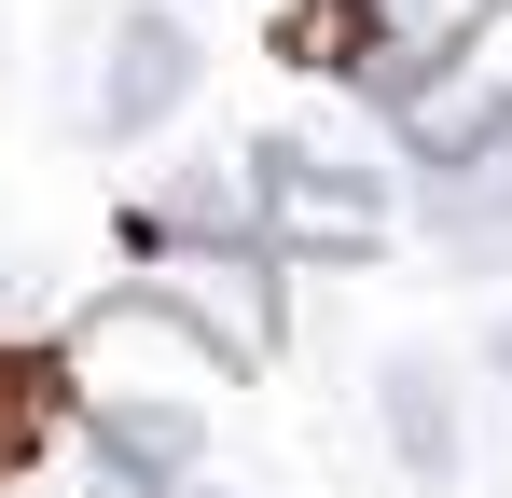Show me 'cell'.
<instances>
[{
    "label": "cell",
    "mask_w": 512,
    "mask_h": 498,
    "mask_svg": "<svg viewBox=\"0 0 512 498\" xmlns=\"http://www.w3.org/2000/svg\"><path fill=\"white\" fill-rule=\"evenodd\" d=\"M429 236L443 249H499L512 236V139H485V153H457L429 180Z\"/></svg>",
    "instance_id": "obj_8"
},
{
    "label": "cell",
    "mask_w": 512,
    "mask_h": 498,
    "mask_svg": "<svg viewBox=\"0 0 512 498\" xmlns=\"http://www.w3.org/2000/svg\"><path fill=\"white\" fill-rule=\"evenodd\" d=\"M194 70H208V56H194V28H180L167 0H125V14L84 28V70H70L84 97H70V125H84V139H153L180 97H194Z\"/></svg>",
    "instance_id": "obj_2"
},
{
    "label": "cell",
    "mask_w": 512,
    "mask_h": 498,
    "mask_svg": "<svg viewBox=\"0 0 512 498\" xmlns=\"http://www.w3.org/2000/svg\"><path fill=\"white\" fill-rule=\"evenodd\" d=\"M388 125H402V153H429V166L512 139V0H485V14H471V28L388 97Z\"/></svg>",
    "instance_id": "obj_3"
},
{
    "label": "cell",
    "mask_w": 512,
    "mask_h": 498,
    "mask_svg": "<svg viewBox=\"0 0 512 498\" xmlns=\"http://www.w3.org/2000/svg\"><path fill=\"white\" fill-rule=\"evenodd\" d=\"M277 56L319 83H360V56H374V0H291L277 14Z\"/></svg>",
    "instance_id": "obj_9"
},
{
    "label": "cell",
    "mask_w": 512,
    "mask_h": 498,
    "mask_svg": "<svg viewBox=\"0 0 512 498\" xmlns=\"http://www.w3.org/2000/svg\"><path fill=\"white\" fill-rule=\"evenodd\" d=\"M167 498H222V485H167Z\"/></svg>",
    "instance_id": "obj_11"
},
{
    "label": "cell",
    "mask_w": 512,
    "mask_h": 498,
    "mask_svg": "<svg viewBox=\"0 0 512 498\" xmlns=\"http://www.w3.org/2000/svg\"><path fill=\"white\" fill-rule=\"evenodd\" d=\"M84 429H97V457L139 471V485H180L208 457V415L180 402V388H84Z\"/></svg>",
    "instance_id": "obj_4"
},
{
    "label": "cell",
    "mask_w": 512,
    "mask_h": 498,
    "mask_svg": "<svg viewBox=\"0 0 512 498\" xmlns=\"http://www.w3.org/2000/svg\"><path fill=\"white\" fill-rule=\"evenodd\" d=\"M70 415H84V388H70V346H0V485H14V471H42Z\"/></svg>",
    "instance_id": "obj_6"
},
{
    "label": "cell",
    "mask_w": 512,
    "mask_h": 498,
    "mask_svg": "<svg viewBox=\"0 0 512 498\" xmlns=\"http://www.w3.org/2000/svg\"><path fill=\"white\" fill-rule=\"evenodd\" d=\"M471 14H485V0H374V56H360V97L388 111V97H402V83H416L429 56L471 28Z\"/></svg>",
    "instance_id": "obj_7"
},
{
    "label": "cell",
    "mask_w": 512,
    "mask_h": 498,
    "mask_svg": "<svg viewBox=\"0 0 512 498\" xmlns=\"http://www.w3.org/2000/svg\"><path fill=\"white\" fill-rule=\"evenodd\" d=\"M485 360H499V388H512V319H499V332H485Z\"/></svg>",
    "instance_id": "obj_10"
},
{
    "label": "cell",
    "mask_w": 512,
    "mask_h": 498,
    "mask_svg": "<svg viewBox=\"0 0 512 498\" xmlns=\"http://www.w3.org/2000/svg\"><path fill=\"white\" fill-rule=\"evenodd\" d=\"M374 402H388V457H402L416 485H457V457H471V429H457V374H443L429 346H402V360L374 374Z\"/></svg>",
    "instance_id": "obj_5"
},
{
    "label": "cell",
    "mask_w": 512,
    "mask_h": 498,
    "mask_svg": "<svg viewBox=\"0 0 512 498\" xmlns=\"http://www.w3.org/2000/svg\"><path fill=\"white\" fill-rule=\"evenodd\" d=\"M250 249L374 263V249H388V180L319 153V139H250Z\"/></svg>",
    "instance_id": "obj_1"
}]
</instances>
